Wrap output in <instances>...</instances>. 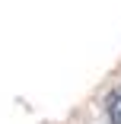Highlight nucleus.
Listing matches in <instances>:
<instances>
[{
  "mask_svg": "<svg viewBox=\"0 0 121 124\" xmlns=\"http://www.w3.org/2000/svg\"><path fill=\"white\" fill-rule=\"evenodd\" d=\"M108 118L115 124H121V89H115L112 99H108Z\"/></svg>",
  "mask_w": 121,
  "mask_h": 124,
  "instance_id": "nucleus-1",
  "label": "nucleus"
}]
</instances>
